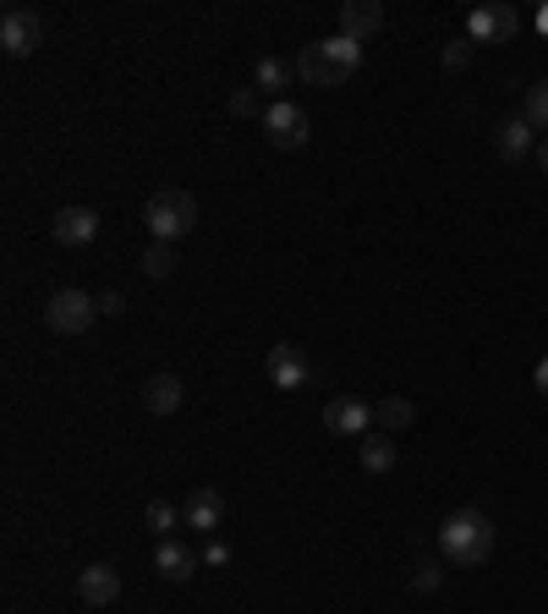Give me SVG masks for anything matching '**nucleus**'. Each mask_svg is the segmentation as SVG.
Segmentation results:
<instances>
[{
	"label": "nucleus",
	"instance_id": "1",
	"mask_svg": "<svg viewBox=\"0 0 548 614\" xmlns=\"http://www.w3.org/2000/svg\"><path fill=\"white\" fill-rule=\"evenodd\" d=\"M439 554L455 571H477L494 554V521L483 510H450L439 527Z\"/></svg>",
	"mask_w": 548,
	"mask_h": 614
},
{
	"label": "nucleus",
	"instance_id": "5",
	"mask_svg": "<svg viewBox=\"0 0 548 614\" xmlns=\"http://www.w3.org/2000/svg\"><path fill=\"white\" fill-rule=\"evenodd\" d=\"M264 138H270L274 149H302V144L313 138V121H307V110H302V105L274 99L270 110H264Z\"/></svg>",
	"mask_w": 548,
	"mask_h": 614
},
{
	"label": "nucleus",
	"instance_id": "10",
	"mask_svg": "<svg viewBox=\"0 0 548 614\" xmlns=\"http://www.w3.org/2000/svg\"><path fill=\"white\" fill-rule=\"evenodd\" d=\"M50 231H55V242H61V247H88V242L99 236V214H94V209H83V203H72V209H61V214H55V225H50Z\"/></svg>",
	"mask_w": 548,
	"mask_h": 614
},
{
	"label": "nucleus",
	"instance_id": "23",
	"mask_svg": "<svg viewBox=\"0 0 548 614\" xmlns=\"http://www.w3.org/2000/svg\"><path fill=\"white\" fill-rule=\"evenodd\" d=\"M264 110H270V105H264V94H259V88H236V94H231V116H242V121H247V116H259V121H264Z\"/></svg>",
	"mask_w": 548,
	"mask_h": 614
},
{
	"label": "nucleus",
	"instance_id": "2",
	"mask_svg": "<svg viewBox=\"0 0 548 614\" xmlns=\"http://www.w3.org/2000/svg\"><path fill=\"white\" fill-rule=\"evenodd\" d=\"M357 66H362V44L346 39V33L318 39V44H307V50L296 55V77H302L307 88H340L346 77H357Z\"/></svg>",
	"mask_w": 548,
	"mask_h": 614
},
{
	"label": "nucleus",
	"instance_id": "13",
	"mask_svg": "<svg viewBox=\"0 0 548 614\" xmlns=\"http://www.w3.org/2000/svg\"><path fill=\"white\" fill-rule=\"evenodd\" d=\"M198 565H203V560H198L187 543H176V538H159V549H154V571H159L165 582H187Z\"/></svg>",
	"mask_w": 548,
	"mask_h": 614
},
{
	"label": "nucleus",
	"instance_id": "12",
	"mask_svg": "<svg viewBox=\"0 0 548 614\" xmlns=\"http://www.w3.org/2000/svg\"><path fill=\"white\" fill-rule=\"evenodd\" d=\"M379 28H384V6H379V0H340V33H346V39L362 44V39H373Z\"/></svg>",
	"mask_w": 548,
	"mask_h": 614
},
{
	"label": "nucleus",
	"instance_id": "28",
	"mask_svg": "<svg viewBox=\"0 0 548 614\" xmlns=\"http://www.w3.org/2000/svg\"><path fill=\"white\" fill-rule=\"evenodd\" d=\"M533 384H538V395H548V357L538 362V373H533Z\"/></svg>",
	"mask_w": 548,
	"mask_h": 614
},
{
	"label": "nucleus",
	"instance_id": "19",
	"mask_svg": "<svg viewBox=\"0 0 548 614\" xmlns=\"http://www.w3.org/2000/svg\"><path fill=\"white\" fill-rule=\"evenodd\" d=\"M176 521H181V510H176L170 499H148V505H143V527H148L154 538H170Z\"/></svg>",
	"mask_w": 548,
	"mask_h": 614
},
{
	"label": "nucleus",
	"instance_id": "29",
	"mask_svg": "<svg viewBox=\"0 0 548 614\" xmlns=\"http://www.w3.org/2000/svg\"><path fill=\"white\" fill-rule=\"evenodd\" d=\"M538 28H544V33H548V6H544V11H538Z\"/></svg>",
	"mask_w": 548,
	"mask_h": 614
},
{
	"label": "nucleus",
	"instance_id": "4",
	"mask_svg": "<svg viewBox=\"0 0 548 614\" xmlns=\"http://www.w3.org/2000/svg\"><path fill=\"white\" fill-rule=\"evenodd\" d=\"M94 318H99V297H88V292H77V286H66V292H55V297L44 303V324H50L55 335H83Z\"/></svg>",
	"mask_w": 548,
	"mask_h": 614
},
{
	"label": "nucleus",
	"instance_id": "22",
	"mask_svg": "<svg viewBox=\"0 0 548 614\" xmlns=\"http://www.w3.org/2000/svg\"><path fill=\"white\" fill-rule=\"evenodd\" d=\"M170 269H176V253H170V242H154V247L143 253V275H148V280H165Z\"/></svg>",
	"mask_w": 548,
	"mask_h": 614
},
{
	"label": "nucleus",
	"instance_id": "21",
	"mask_svg": "<svg viewBox=\"0 0 548 614\" xmlns=\"http://www.w3.org/2000/svg\"><path fill=\"white\" fill-rule=\"evenodd\" d=\"M521 116L533 121V133H548V77H538V83L527 88V105H521Z\"/></svg>",
	"mask_w": 548,
	"mask_h": 614
},
{
	"label": "nucleus",
	"instance_id": "18",
	"mask_svg": "<svg viewBox=\"0 0 548 614\" xmlns=\"http://www.w3.org/2000/svg\"><path fill=\"white\" fill-rule=\"evenodd\" d=\"M533 138H538V133H533V121H527V116H516V121H505V127H499V154H505V159H521V154L533 149Z\"/></svg>",
	"mask_w": 548,
	"mask_h": 614
},
{
	"label": "nucleus",
	"instance_id": "24",
	"mask_svg": "<svg viewBox=\"0 0 548 614\" xmlns=\"http://www.w3.org/2000/svg\"><path fill=\"white\" fill-rule=\"evenodd\" d=\"M439 582H444V571H439L433 560H422V565H411V587H417V593H439Z\"/></svg>",
	"mask_w": 548,
	"mask_h": 614
},
{
	"label": "nucleus",
	"instance_id": "26",
	"mask_svg": "<svg viewBox=\"0 0 548 614\" xmlns=\"http://www.w3.org/2000/svg\"><path fill=\"white\" fill-rule=\"evenodd\" d=\"M198 560H203V565H209V571H220V565H231V549H225V543H214V538H209V543H203V554H198Z\"/></svg>",
	"mask_w": 548,
	"mask_h": 614
},
{
	"label": "nucleus",
	"instance_id": "11",
	"mask_svg": "<svg viewBox=\"0 0 548 614\" xmlns=\"http://www.w3.org/2000/svg\"><path fill=\"white\" fill-rule=\"evenodd\" d=\"M181 516H187V527H198L203 538H214V532H220V521H225V499L203 483V488H192V494H187Z\"/></svg>",
	"mask_w": 548,
	"mask_h": 614
},
{
	"label": "nucleus",
	"instance_id": "15",
	"mask_svg": "<svg viewBox=\"0 0 548 614\" xmlns=\"http://www.w3.org/2000/svg\"><path fill=\"white\" fill-rule=\"evenodd\" d=\"M302 77H296V61H285V55H264L259 61V72H253V88L259 94H274V99H285V88H296Z\"/></svg>",
	"mask_w": 548,
	"mask_h": 614
},
{
	"label": "nucleus",
	"instance_id": "17",
	"mask_svg": "<svg viewBox=\"0 0 548 614\" xmlns=\"http://www.w3.org/2000/svg\"><path fill=\"white\" fill-rule=\"evenodd\" d=\"M373 423H379V434H407L411 423H417V406H411L407 395H384L373 406Z\"/></svg>",
	"mask_w": 548,
	"mask_h": 614
},
{
	"label": "nucleus",
	"instance_id": "30",
	"mask_svg": "<svg viewBox=\"0 0 548 614\" xmlns=\"http://www.w3.org/2000/svg\"><path fill=\"white\" fill-rule=\"evenodd\" d=\"M544 170H548V144H544Z\"/></svg>",
	"mask_w": 548,
	"mask_h": 614
},
{
	"label": "nucleus",
	"instance_id": "9",
	"mask_svg": "<svg viewBox=\"0 0 548 614\" xmlns=\"http://www.w3.org/2000/svg\"><path fill=\"white\" fill-rule=\"evenodd\" d=\"M77 599H83L88 610H110V604L122 599V571H116V565H88V571H77Z\"/></svg>",
	"mask_w": 548,
	"mask_h": 614
},
{
	"label": "nucleus",
	"instance_id": "14",
	"mask_svg": "<svg viewBox=\"0 0 548 614\" xmlns=\"http://www.w3.org/2000/svg\"><path fill=\"white\" fill-rule=\"evenodd\" d=\"M270 379L280 390H302L307 379H313V368H307V357L296 351V346H274L270 351Z\"/></svg>",
	"mask_w": 548,
	"mask_h": 614
},
{
	"label": "nucleus",
	"instance_id": "6",
	"mask_svg": "<svg viewBox=\"0 0 548 614\" xmlns=\"http://www.w3.org/2000/svg\"><path fill=\"white\" fill-rule=\"evenodd\" d=\"M516 33H521L516 6H477V11L466 17V39H472V44H510Z\"/></svg>",
	"mask_w": 548,
	"mask_h": 614
},
{
	"label": "nucleus",
	"instance_id": "20",
	"mask_svg": "<svg viewBox=\"0 0 548 614\" xmlns=\"http://www.w3.org/2000/svg\"><path fill=\"white\" fill-rule=\"evenodd\" d=\"M362 466L368 472H390L396 466V440L390 434H362Z\"/></svg>",
	"mask_w": 548,
	"mask_h": 614
},
{
	"label": "nucleus",
	"instance_id": "3",
	"mask_svg": "<svg viewBox=\"0 0 548 614\" xmlns=\"http://www.w3.org/2000/svg\"><path fill=\"white\" fill-rule=\"evenodd\" d=\"M143 220H148L154 242H181V236L198 231V198H192L187 187H159V192L148 198Z\"/></svg>",
	"mask_w": 548,
	"mask_h": 614
},
{
	"label": "nucleus",
	"instance_id": "16",
	"mask_svg": "<svg viewBox=\"0 0 548 614\" xmlns=\"http://www.w3.org/2000/svg\"><path fill=\"white\" fill-rule=\"evenodd\" d=\"M181 401H187V390H181V379H176V373H154V379L143 384V406H148L154 417H170Z\"/></svg>",
	"mask_w": 548,
	"mask_h": 614
},
{
	"label": "nucleus",
	"instance_id": "27",
	"mask_svg": "<svg viewBox=\"0 0 548 614\" xmlns=\"http://www.w3.org/2000/svg\"><path fill=\"white\" fill-rule=\"evenodd\" d=\"M122 313H127V297H122V292H105V297H99V318H122Z\"/></svg>",
	"mask_w": 548,
	"mask_h": 614
},
{
	"label": "nucleus",
	"instance_id": "25",
	"mask_svg": "<svg viewBox=\"0 0 548 614\" xmlns=\"http://www.w3.org/2000/svg\"><path fill=\"white\" fill-rule=\"evenodd\" d=\"M444 66H450V72H466V66H472V39H450V44H444Z\"/></svg>",
	"mask_w": 548,
	"mask_h": 614
},
{
	"label": "nucleus",
	"instance_id": "7",
	"mask_svg": "<svg viewBox=\"0 0 548 614\" xmlns=\"http://www.w3.org/2000/svg\"><path fill=\"white\" fill-rule=\"evenodd\" d=\"M39 44H44V22H39V11L11 6V11L0 17V50H6V55H33Z\"/></svg>",
	"mask_w": 548,
	"mask_h": 614
},
{
	"label": "nucleus",
	"instance_id": "8",
	"mask_svg": "<svg viewBox=\"0 0 548 614\" xmlns=\"http://www.w3.org/2000/svg\"><path fill=\"white\" fill-rule=\"evenodd\" d=\"M368 423H373V406H368V401H357V395H329V406H324V428H329V434L362 440Z\"/></svg>",
	"mask_w": 548,
	"mask_h": 614
}]
</instances>
